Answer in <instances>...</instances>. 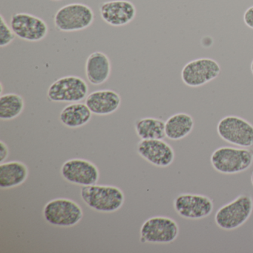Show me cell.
Returning a JSON list of instances; mask_svg holds the SVG:
<instances>
[{"label":"cell","instance_id":"cell-1","mask_svg":"<svg viewBox=\"0 0 253 253\" xmlns=\"http://www.w3.org/2000/svg\"><path fill=\"white\" fill-rule=\"evenodd\" d=\"M81 196L91 210L112 213L119 210L125 202V195L118 186L93 184L82 186Z\"/></svg>","mask_w":253,"mask_h":253},{"label":"cell","instance_id":"cell-2","mask_svg":"<svg viewBox=\"0 0 253 253\" xmlns=\"http://www.w3.org/2000/svg\"><path fill=\"white\" fill-rule=\"evenodd\" d=\"M213 168L223 174H236L248 169L253 163V151L233 147H220L211 156Z\"/></svg>","mask_w":253,"mask_h":253},{"label":"cell","instance_id":"cell-3","mask_svg":"<svg viewBox=\"0 0 253 253\" xmlns=\"http://www.w3.org/2000/svg\"><path fill=\"white\" fill-rule=\"evenodd\" d=\"M42 214L46 222L58 227L76 226L84 217L81 206L69 198L51 200L45 204Z\"/></svg>","mask_w":253,"mask_h":253},{"label":"cell","instance_id":"cell-4","mask_svg":"<svg viewBox=\"0 0 253 253\" xmlns=\"http://www.w3.org/2000/svg\"><path fill=\"white\" fill-rule=\"evenodd\" d=\"M94 20L92 9L83 3H72L58 10L54 17V26L60 32H74L89 27Z\"/></svg>","mask_w":253,"mask_h":253},{"label":"cell","instance_id":"cell-5","mask_svg":"<svg viewBox=\"0 0 253 253\" xmlns=\"http://www.w3.org/2000/svg\"><path fill=\"white\" fill-rule=\"evenodd\" d=\"M88 86L78 76L63 77L51 84L47 91L48 100L54 103H78L86 98Z\"/></svg>","mask_w":253,"mask_h":253},{"label":"cell","instance_id":"cell-6","mask_svg":"<svg viewBox=\"0 0 253 253\" xmlns=\"http://www.w3.org/2000/svg\"><path fill=\"white\" fill-rule=\"evenodd\" d=\"M253 201L247 195H239L234 201L219 209L214 216L216 224L225 230L242 226L251 215Z\"/></svg>","mask_w":253,"mask_h":253},{"label":"cell","instance_id":"cell-7","mask_svg":"<svg viewBox=\"0 0 253 253\" xmlns=\"http://www.w3.org/2000/svg\"><path fill=\"white\" fill-rule=\"evenodd\" d=\"M140 232V241L143 244H170L178 236L179 226L170 217L155 216L142 224Z\"/></svg>","mask_w":253,"mask_h":253},{"label":"cell","instance_id":"cell-8","mask_svg":"<svg viewBox=\"0 0 253 253\" xmlns=\"http://www.w3.org/2000/svg\"><path fill=\"white\" fill-rule=\"evenodd\" d=\"M218 135L225 141L241 147L253 146V126L237 116H227L219 121Z\"/></svg>","mask_w":253,"mask_h":253},{"label":"cell","instance_id":"cell-9","mask_svg":"<svg viewBox=\"0 0 253 253\" xmlns=\"http://www.w3.org/2000/svg\"><path fill=\"white\" fill-rule=\"evenodd\" d=\"M221 72L220 65L210 58H200L186 63L181 71L185 85L199 87L217 78Z\"/></svg>","mask_w":253,"mask_h":253},{"label":"cell","instance_id":"cell-10","mask_svg":"<svg viewBox=\"0 0 253 253\" xmlns=\"http://www.w3.org/2000/svg\"><path fill=\"white\" fill-rule=\"evenodd\" d=\"M66 181L78 186L96 184L100 178V171L95 164L81 158L68 160L60 169Z\"/></svg>","mask_w":253,"mask_h":253},{"label":"cell","instance_id":"cell-11","mask_svg":"<svg viewBox=\"0 0 253 253\" xmlns=\"http://www.w3.org/2000/svg\"><path fill=\"white\" fill-rule=\"evenodd\" d=\"M10 26L16 37L28 42H40L48 33L46 23L28 13H17L11 17Z\"/></svg>","mask_w":253,"mask_h":253},{"label":"cell","instance_id":"cell-12","mask_svg":"<svg viewBox=\"0 0 253 253\" xmlns=\"http://www.w3.org/2000/svg\"><path fill=\"white\" fill-rule=\"evenodd\" d=\"M212 201L208 197L195 194H180L174 201L176 212L186 219L199 220L211 214Z\"/></svg>","mask_w":253,"mask_h":253},{"label":"cell","instance_id":"cell-13","mask_svg":"<svg viewBox=\"0 0 253 253\" xmlns=\"http://www.w3.org/2000/svg\"><path fill=\"white\" fill-rule=\"evenodd\" d=\"M137 152L143 159L158 167H168L174 160L172 147L163 140H141Z\"/></svg>","mask_w":253,"mask_h":253},{"label":"cell","instance_id":"cell-14","mask_svg":"<svg viewBox=\"0 0 253 253\" xmlns=\"http://www.w3.org/2000/svg\"><path fill=\"white\" fill-rule=\"evenodd\" d=\"M100 14L102 20L115 27L126 26L133 21L137 9L128 0H113L105 2L100 5Z\"/></svg>","mask_w":253,"mask_h":253},{"label":"cell","instance_id":"cell-15","mask_svg":"<svg viewBox=\"0 0 253 253\" xmlns=\"http://www.w3.org/2000/svg\"><path fill=\"white\" fill-rule=\"evenodd\" d=\"M85 103L91 113L105 116L118 110L121 104V97L113 90H97L87 96Z\"/></svg>","mask_w":253,"mask_h":253},{"label":"cell","instance_id":"cell-16","mask_svg":"<svg viewBox=\"0 0 253 253\" xmlns=\"http://www.w3.org/2000/svg\"><path fill=\"white\" fill-rule=\"evenodd\" d=\"M85 69V75L90 84L100 85L109 79L112 72V65L106 54L96 51L88 56Z\"/></svg>","mask_w":253,"mask_h":253},{"label":"cell","instance_id":"cell-17","mask_svg":"<svg viewBox=\"0 0 253 253\" xmlns=\"http://www.w3.org/2000/svg\"><path fill=\"white\" fill-rule=\"evenodd\" d=\"M27 166L21 161L0 164V187L7 189L23 184L29 177Z\"/></svg>","mask_w":253,"mask_h":253},{"label":"cell","instance_id":"cell-18","mask_svg":"<svg viewBox=\"0 0 253 253\" xmlns=\"http://www.w3.org/2000/svg\"><path fill=\"white\" fill-rule=\"evenodd\" d=\"M92 113L86 104L82 103H72L63 108L60 113L59 119L66 127L77 128L86 125L91 120Z\"/></svg>","mask_w":253,"mask_h":253},{"label":"cell","instance_id":"cell-19","mask_svg":"<svg viewBox=\"0 0 253 253\" xmlns=\"http://www.w3.org/2000/svg\"><path fill=\"white\" fill-rule=\"evenodd\" d=\"M194 128V120L186 113H177L170 117L165 123L166 136L170 140L184 138Z\"/></svg>","mask_w":253,"mask_h":253},{"label":"cell","instance_id":"cell-20","mask_svg":"<svg viewBox=\"0 0 253 253\" xmlns=\"http://www.w3.org/2000/svg\"><path fill=\"white\" fill-rule=\"evenodd\" d=\"M136 134L141 140H164L167 136L165 123L162 120L145 118L136 121Z\"/></svg>","mask_w":253,"mask_h":253},{"label":"cell","instance_id":"cell-21","mask_svg":"<svg viewBox=\"0 0 253 253\" xmlns=\"http://www.w3.org/2000/svg\"><path fill=\"white\" fill-rule=\"evenodd\" d=\"M25 101L20 94L9 93L0 97V119L11 121L21 115L24 110Z\"/></svg>","mask_w":253,"mask_h":253},{"label":"cell","instance_id":"cell-22","mask_svg":"<svg viewBox=\"0 0 253 253\" xmlns=\"http://www.w3.org/2000/svg\"><path fill=\"white\" fill-rule=\"evenodd\" d=\"M15 34L5 22L2 15L0 16V47L7 46L15 39Z\"/></svg>","mask_w":253,"mask_h":253},{"label":"cell","instance_id":"cell-23","mask_svg":"<svg viewBox=\"0 0 253 253\" xmlns=\"http://www.w3.org/2000/svg\"><path fill=\"white\" fill-rule=\"evenodd\" d=\"M244 21L246 26L253 29V6L250 7L244 13Z\"/></svg>","mask_w":253,"mask_h":253},{"label":"cell","instance_id":"cell-24","mask_svg":"<svg viewBox=\"0 0 253 253\" xmlns=\"http://www.w3.org/2000/svg\"><path fill=\"white\" fill-rule=\"evenodd\" d=\"M9 155L8 146L3 141H0V164L5 162Z\"/></svg>","mask_w":253,"mask_h":253},{"label":"cell","instance_id":"cell-25","mask_svg":"<svg viewBox=\"0 0 253 253\" xmlns=\"http://www.w3.org/2000/svg\"><path fill=\"white\" fill-rule=\"evenodd\" d=\"M251 72L253 75V61H252V63H251Z\"/></svg>","mask_w":253,"mask_h":253},{"label":"cell","instance_id":"cell-26","mask_svg":"<svg viewBox=\"0 0 253 253\" xmlns=\"http://www.w3.org/2000/svg\"><path fill=\"white\" fill-rule=\"evenodd\" d=\"M251 182H252V184H253V173L251 176Z\"/></svg>","mask_w":253,"mask_h":253},{"label":"cell","instance_id":"cell-27","mask_svg":"<svg viewBox=\"0 0 253 253\" xmlns=\"http://www.w3.org/2000/svg\"><path fill=\"white\" fill-rule=\"evenodd\" d=\"M54 1H60V0H54Z\"/></svg>","mask_w":253,"mask_h":253}]
</instances>
